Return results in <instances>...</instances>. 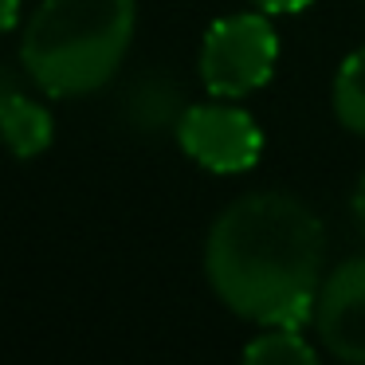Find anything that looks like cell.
<instances>
[{
	"label": "cell",
	"mask_w": 365,
	"mask_h": 365,
	"mask_svg": "<svg viewBox=\"0 0 365 365\" xmlns=\"http://www.w3.org/2000/svg\"><path fill=\"white\" fill-rule=\"evenodd\" d=\"M310 322L326 354L346 365H365V255L338 263L322 279Z\"/></svg>",
	"instance_id": "5b68a950"
},
{
	"label": "cell",
	"mask_w": 365,
	"mask_h": 365,
	"mask_svg": "<svg viewBox=\"0 0 365 365\" xmlns=\"http://www.w3.org/2000/svg\"><path fill=\"white\" fill-rule=\"evenodd\" d=\"M349 208H354V220H357V228H361V236H365V173L357 177V185H354V197H349Z\"/></svg>",
	"instance_id": "30bf717a"
},
{
	"label": "cell",
	"mask_w": 365,
	"mask_h": 365,
	"mask_svg": "<svg viewBox=\"0 0 365 365\" xmlns=\"http://www.w3.org/2000/svg\"><path fill=\"white\" fill-rule=\"evenodd\" d=\"M177 142L208 173H247L263 153V130L247 110L232 106V98H220L181 110Z\"/></svg>",
	"instance_id": "277c9868"
},
{
	"label": "cell",
	"mask_w": 365,
	"mask_h": 365,
	"mask_svg": "<svg viewBox=\"0 0 365 365\" xmlns=\"http://www.w3.org/2000/svg\"><path fill=\"white\" fill-rule=\"evenodd\" d=\"M20 20V0H0V36L12 32Z\"/></svg>",
	"instance_id": "8fae6325"
},
{
	"label": "cell",
	"mask_w": 365,
	"mask_h": 365,
	"mask_svg": "<svg viewBox=\"0 0 365 365\" xmlns=\"http://www.w3.org/2000/svg\"><path fill=\"white\" fill-rule=\"evenodd\" d=\"M322 220L291 192H247L212 220L205 275L216 299L259 326L299 330L322 287Z\"/></svg>",
	"instance_id": "6da1fadb"
},
{
	"label": "cell",
	"mask_w": 365,
	"mask_h": 365,
	"mask_svg": "<svg viewBox=\"0 0 365 365\" xmlns=\"http://www.w3.org/2000/svg\"><path fill=\"white\" fill-rule=\"evenodd\" d=\"M56 138V122H51L48 106L32 103L20 91H0V142L9 145L12 158L28 161L40 158Z\"/></svg>",
	"instance_id": "8992f818"
},
{
	"label": "cell",
	"mask_w": 365,
	"mask_h": 365,
	"mask_svg": "<svg viewBox=\"0 0 365 365\" xmlns=\"http://www.w3.org/2000/svg\"><path fill=\"white\" fill-rule=\"evenodd\" d=\"M240 365H322V357L314 354V346L299 330H291V326H271L267 334L247 341Z\"/></svg>",
	"instance_id": "52a82bcc"
},
{
	"label": "cell",
	"mask_w": 365,
	"mask_h": 365,
	"mask_svg": "<svg viewBox=\"0 0 365 365\" xmlns=\"http://www.w3.org/2000/svg\"><path fill=\"white\" fill-rule=\"evenodd\" d=\"M138 0H43L20 43L24 71L51 98L91 95L122 67Z\"/></svg>",
	"instance_id": "7a4b0ae2"
},
{
	"label": "cell",
	"mask_w": 365,
	"mask_h": 365,
	"mask_svg": "<svg viewBox=\"0 0 365 365\" xmlns=\"http://www.w3.org/2000/svg\"><path fill=\"white\" fill-rule=\"evenodd\" d=\"M279 40L267 12H236L216 20L200 43V83L212 98H244L271 79Z\"/></svg>",
	"instance_id": "3957f363"
},
{
	"label": "cell",
	"mask_w": 365,
	"mask_h": 365,
	"mask_svg": "<svg viewBox=\"0 0 365 365\" xmlns=\"http://www.w3.org/2000/svg\"><path fill=\"white\" fill-rule=\"evenodd\" d=\"M334 114L349 134H365V48L341 59L334 75Z\"/></svg>",
	"instance_id": "ba28073f"
},
{
	"label": "cell",
	"mask_w": 365,
	"mask_h": 365,
	"mask_svg": "<svg viewBox=\"0 0 365 365\" xmlns=\"http://www.w3.org/2000/svg\"><path fill=\"white\" fill-rule=\"evenodd\" d=\"M247 4H255L259 12H302L310 0H247Z\"/></svg>",
	"instance_id": "9c48e42d"
}]
</instances>
